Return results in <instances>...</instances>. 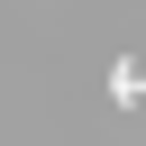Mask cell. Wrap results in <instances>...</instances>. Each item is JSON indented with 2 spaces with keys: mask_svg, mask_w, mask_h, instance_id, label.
<instances>
[{
  "mask_svg": "<svg viewBox=\"0 0 146 146\" xmlns=\"http://www.w3.org/2000/svg\"><path fill=\"white\" fill-rule=\"evenodd\" d=\"M110 100H119V110H137V100H146V64H137V55H119V64H110Z\"/></svg>",
  "mask_w": 146,
  "mask_h": 146,
  "instance_id": "1",
  "label": "cell"
}]
</instances>
